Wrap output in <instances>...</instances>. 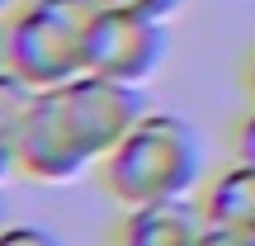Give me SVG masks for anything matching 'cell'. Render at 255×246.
Returning <instances> with one entry per match:
<instances>
[{"label": "cell", "instance_id": "14", "mask_svg": "<svg viewBox=\"0 0 255 246\" xmlns=\"http://www.w3.org/2000/svg\"><path fill=\"white\" fill-rule=\"evenodd\" d=\"M0 71H9V28L0 24Z\"/></svg>", "mask_w": 255, "mask_h": 246}, {"label": "cell", "instance_id": "4", "mask_svg": "<svg viewBox=\"0 0 255 246\" xmlns=\"http://www.w3.org/2000/svg\"><path fill=\"white\" fill-rule=\"evenodd\" d=\"M165 52H170V38L165 24L142 14H128V9H100L90 38H85V71L109 76V81H128L142 85L161 71Z\"/></svg>", "mask_w": 255, "mask_h": 246}, {"label": "cell", "instance_id": "12", "mask_svg": "<svg viewBox=\"0 0 255 246\" xmlns=\"http://www.w3.org/2000/svg\"><path fill=\"white\" fill-rule=\"evenodd\" d=\"M237 161H246V166H255V109L241 119V128H237Z\"/></svg>", "mask_w": 255, "mask_h": 246}, {"label": "cell", "instance_id": "8", "mask_svg": "<svg viewBox=\"0 0 255 246\" xmlns=\"http://www.w3.org/2000/svg\"><path fill=\"white\" fill-rule=\"evenodd\" d=\"M33 100V85L19 71H0V185L19 175V123Z\"/></svg>", "mask_w": 255, "mask_h": 246}, {"label": "cell", "instance_id": "7", "mask_svg": "<svg viewBox=\"0 0 255 246\" xmlns=\"http://www.w3.org/2000/svg\"><path fill=\"white\" fill-rule=\"evenodd\" d=\"M203 213H208V223H218V228H237L255 237V166L246 161H232L227 171H218L208 185H203Z\"/></svg>", "mask_w": 255, "mask_h": 246}, {"label": "cell", "instance_id": "3", "mask_svg": "<svg viewBox=\"0 0 255 246\" xmlns=\"http://www.w3.org/2000/svg\"><path fill=\"white\" fill-rule=\"evenodd\" d=\"M95 166L85 142L76 137L71 109H66V85L62 90H33L19 123V175L43 185H71Z\"/></svg>", "mask_w": 255, "mask_h": 246}, {"label": "cell", "instance_id": "1", "mask_svg": "<svg viewBox=\"0 0 255 246\" xmlns=\"http://www.w3.org/2000/svg\"><path fill=\"white\" fill-rule=\"evenodd\" d=\"M100 180L123 209L189 199L203 180L199 128L180 114H142V123L100 161Z\"/></svg>", "mask_w": 255, "mask_h": 246}, {"label": "cell", "instance_id": "13", "mask_svg": "<svg viewBox=\"0 0 255 246\" xmlns=\"http://www.w3.org/2000/svg\"><path fill=\"white\" fill-rule=\"evenodd\" d=\"M241 81H246V95L255 100V47L246 52V66H241Z\"/></svg>", "mask_w": 255, "mask_h": 246}, {"label": "cell", "instance_id": "11", "mask_svg": "<svg viewBox=\"0 0 255 246\" xmlns=\"http://www.w3.org/2000/svg\"><path fill=\"white\" fill-rule=\"evenodd\" d=\"M199 246H255V237H246V232H237V228H218V223H208Z\"/></svg>", "mask_w": 255, "mask_h": 246}, {"label": "cell", "instance_id": "15", "mask_svg": "<svg viewBox=\"0 0 255 246\" xmlns=\"http://www.w3.org/2000/svg\"><path fill=\"white\" fill-rule=\"evenodd\" d=\"M5 14H14V0H0V19Z\"/></svg>", "mask_w": 255, "mask_h": 246}, {"label": "cell", "instance_id": "16", "mask_svg": "<svg viewBox=\"0 0 255 246\" xmlns=\"http://www.w3.org/2000/svg\"><path fill=\"white\" fill-rule=\"evenodd\" d=\"M5 223H9V218H5V199H0V228H5Z\"/></svg>", "mask_w": 255, "mask_h": 246}, {"label": "cell", "instance_id": "9", "mask_svg": "<svg viewBox=\"0 0 255 246\" xmlns=\"http://www.w3.org/2000/svg\"><path fill=\"white\" fill-rule=\"evenodd\" d=\"M0 246H62V237L33 223H5L0 228Z\"/></svg>", "mask_w": 255, "mask_h": 246}, {"label": "cell", "instance_id": "6", "mask_svg": "<svg viewBox=\"0 0 255 246\" xmlns=\"http://www.w3.org/2000/svg\"><path fill=\"white\" fill-rule=\"evenodd\" d=\"M203 228H208L203 204H189V199L137 204L114 228V246H199Z\"/></svg>", "mask_w": 255, "mask_h": 246}, {"label": "cell", "instance_id": "2", "mask_svg": "<svg viewBox=\"0 0 255 246\" xmlns=\"http://www.w3.org/2000/svg\"><path fill=\"white\" fill-rule=\"evenodd\" d=\"M104 0H24L9 14V71L33 90H62L85 76V38Z\"/></svg>", "mask_w": 255, "mask_h": 246}, {"label": "cell", "instance_id": "10", "mask_svg": "<svg viewBox=\"0 0 255 246\" xmlns=\"http://www.w3.org/2000/svg\"><path fill=\"white\" fill-rule=\"evenodd\" d=\"M109 9H128V14H142V19H156V24H170V14L184 5V0H104Z\"/></svg>", "mask_w": 255, "mask_h": 246}, {"label": "cell", "instance_id": "5", "mask_svg": "<svg viewBox=\"0 0 255 246\" xmlns=\"http://www.w3.org/2000/svg\"><path fill=\"white\" fill-rule=\"evenodd\" d=\"M66 109H71V123H76V137L85 142V152L95 161L114 152L137 123H142L146 104H142V90L128 81H109V76H76L66 85Z\"/></svg>", "mask_w": 255, "mask_h": 246}]
</instances>
